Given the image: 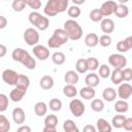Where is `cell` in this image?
<instances>
[{"mask_svg": "<svg viewBox=\"0 0 132 132\" xmlns=\"http://www.w3.org/2000/svg\"><path fill=\"white\" fill-rule=\"evenodd\" d=\"M102 97L107 102H112L117 98V91L113 88H105L102 92Z\"/></svg>", "mask_w": 132, "mask_h": 132, "instance_id": "cell-21", "label": "cell"}, {"mask_svg": "<svg viewBox=\"0 0 132 132\" xmlns=\"http://www.w3.org/2000/svg\"><path fill=\"white\" fill-rule=\"evenodd\" d=\"M110 68L109 66H107L106 64H102L100 67H99V77L101 78H107L110 76Z\"/></svg>", "mask_w": 132, "mask_h": 132, "instance_id": "cell-42", "label": "cell"}, {"mask_svg": "<svg viewBox=\"0 0 132 132\" xmlns=\"http://www.w3.org/2000/svg\"><path fill=\"white\" fill-rule=\"evenodd\" d=\"M123 73V80L130 81L132 80V69L131 68H124L122 70Z\"/></svg>", "mask_w": 132, "mask_h": 132, "instance_id": "cell-48", "label": "cell"}, {"mask_svg": "<svg viewBox=\"0 0 132 132\" xmlns=\"http://www.w3.org/2000/svg\"><path fill=\"white\" fill-rule=\"evenodd\" d=\"M91 108L96 112H101L104 109V102L101 99H93L91 102Z\"/></svg>", "mask_w": 132, "mask_h": 132, "instance_id": "cell-34", "label": "cell"}, {"mask_svg": "<svg viewBox=\"0 0 132 132\" xmlns=\"http://www.w3.org/2000/svg\"><path fill=\"white\" fill-rule=\"evenodd\" d=\"M86 64H87L88 70L90 71H95L96 69L99 68V61L97 60V58H94V57H90L86 59Z\"/></svg>", "mask_w": 132, "mask_h": 132, "instance_id": "cell-31", "label": "cell"}, {"mask_svg": "<svg viewBox=\"0 0 132 132\" xmlns=\"http://www.w3.org/2000/svg\"><path fill=\"white\" fill-rule=\"evenodd\" d=\"M58 122H59V120H58L57 116L48 114L44 119V127H54V128H56L57 125H58Z\"/></svg>", "mask_w": 132, "mask_h": 132, "instance_id": "cell-32", "label": "cell"}, {"mask_svg": "<svg viewBox=\"0 0 132 132\" xmlns=\"http://www.w3.org/2000/svg\"><path fill=\"white\" fill-rule=\"evenodd\" d=\"M68 9V0H48L43 8L45 15L55 16L60 12H64Z\"/></svg>", "mask_w": 132, "mask_h": 132, "instance_id": "cell-1", "label": "cell"}, {"mask_svg": "<svg viewBox=\"0 0 132 132\" xmlns=\"http://www.w3.org/2000/svg\"><path fill=\"white\" fill-rule=\"evenodd\" d=\"M113 13L119 19H124V18H126L129 14V8H128V6H126L124 4H118Z\"/></svg>", "mask_w": 132, "mask_h": 132, "instance_id": "cell-25", "label": "cell"}, {"mask_svg": "<svg viewBox=\"0 0 132 132\" xmlns=\"http://www.w3.org/2000/svg\"><path fill=\"white\" fill-rule=\"evenodd\" d=\"M98 40H99V37H98L97 34L89 33L85 37V44L89 47H95L98 44Z\"/></svg>", "mask_w": 132, "mask_h": 132, "instance_id": "cell-22", "label": "cell"}, {"mask_svg": "<svg viewBox=\"0 0 132 132\" xmlns=\"http://www.w3.org/2000/svg\"><path fill=\"white\" fill-rule=\"evenodd\" d=\"M117 5H118V3L116 1H112V0L103 2L99 8L102 16H109L110 14H112L114 12V9L117 8Z\"/></svg>", "mask_w": 132, "mask_h": 132, "instance_id": "cell-8", "label": "cell"}, {"mask_svg": "<svg viewBox=\"0 0 132 132\" xmlns=\"http://www.w3.org/2000/svg\"><path fill=\"white\" fill-rule=\"evenodd\" d=\"M63 29L67 33V36H68L69 40L75 41V40L80 39V37L82 36V28L74 20H67L64 23V28Z\"/></svg>", "mask_w": 132, "mask_h": 132, "instance_id": "cell-2", "label": "cell"}, {"mask_svg": "<svg viewBox=\"0 0 132 132\" xmlns=\"http://www.w3.org/2000/svg\"><path fill=\"white\" fill-rule=\"evenodd\" d=\"M89 18H90V20H91L92 22H95V23L101 22L102 19H103L102 14H101V12H100V10H99V8H94V9H92V10L90 11Z\"/></svg>", "mask_w": 132, "mask_h": 132, "instance_id": "cell-36", "label": "cell"}, {"mask_svg": "<svg viewBox=\"0 0 132 132\" xmlns=\"http://www.w3.org/2000/svg\"><path fill=\"white\" fill-rule=\"evenodd\" d=\"M16 132H31V127L28 126V125H22L16 130Z\"/></svg>", "mask_w": 132, "mask_h": 132, "instance_id": "cell-51", "label": "cell"}, {"mask_svg": "<svg viewBox=\"0 0 132 132\" xmlns=\"http://www.w3.org/2000/svg\"><path fill=\"white\" fill-rule=\"evenodd\" d=\"M76 127H77L76 124L72 120H70V119L64 121V123H63V130H64V132H68V131H70V130H72V129H74Z\"/></svg>", "mask_w": 132, "mask_h": 132, "instance_id": "cell-47", "label": "cell"}, {"mask_svg": "<svg viewBox=\"0 0 132 132\" xmlns=\"http://www.w3.org/2000/svg\"><path fill=\"white\" fill-rule=\"evenodd\" d=\"M33 54L40 61H45L47 58H50V50L42 44H37L33 46Z\"/></svg>", "mask_w": 132, "mask_h": 132, "instance_id": "cell-9", "label": "cell"}, {"mask_svg": "<svg viewBox=\"0 0 132 132\" xmlns=\"http://www.w3.org/2000/svg\"><path fill=\"white\" fill-rule=\"evenodd\" d=\"M9 130H10V123L8 119L5 116L0 114V132H9Z\"/></svg>", "mask_w": 132, "mask_h": 132, "instance_id": "cell-33", "label": "cell"}, {"mask_svg": "<svg viewBox=\"0 0 132 132\" xmlns=\"http://www.w3.org/2000/svg\"><path fill=\"white\" fill-rule=\"evenodd\" d=\"M8 103H9V99L8 97L3 94V93H0V112L2 111H5L8 107Z\"/></svg>", "mask_w": 132, "mask_h": 132, "instance_id": "cell-44", "label": "cell"}, {"mask_svg": "<svg viewBox=\"0 0 132 132\" xmlns=\"http://www.w3.org/2000/svg\"><path fill=\"white\" fill-rule=\"evenodd\" d=\"M79 95L82 99H86V100H91L95 97L96 95V92L94 90V88H90V87H84L80 89L79 91Z\"/></svg>", "mask_w": 132, "mask_h": 132, "instance_id": "cell-20", "label": "cell"}, {"mask_svg": "<svg viewBox=\"0 0 132 132\" xmlns=\"http://www.w3.org/2000/svg\"><path fill=\"white\" fill-rule=\"evenodd\" d=\"M39 86L43 90H51L54 87V78L51 75H44L40 78Z\"/></svg>", "mask_w": 132, "mask_h": 132, "instance_id": "cell-19", "label": "cell"}, {"mask_svg": "<svg viewBox=\"0 0 132 132\" xmlns=\"http://www.w3.org/2000/svg\"><path fill=\"white\" fill-rule=\"evenodd\" d=\"M108 63L114 69H124L127 65V59L122 54H111L108 57Z\"/></svg>", "mask_w": 132, "mask_h": 132, "instance_id": "cell-5", "label": "cell"}, {"mask_svg": "<svg viewBox=\"0 0 132 132\" xmlns=\"http://www.w3.org/2000/svg\"><path fill=\"white\" fill-rule=\"evenodd\" d=\"M28 55H29V53H28L26 50L21 48V47H16V48H14V50L12 51V53H11V58H12L13 61L22 63Z\"/></svg>", "mask_w": 132, "mask_h": 132, "instance_id": "cell-14", "label": "cell"}, {"mask_svg": "<svg viewBox=\"0 0 132 132\" xmlns=\"http://www.w3.org/2000/svg\"><path fill=\"white\" fill-rule=\"evenodd\" d=\"M48 106H50L51 110L59 111L62 108V101L60 99H58V98H53V99H51V101L48 103Z\"/></svg>", "mask_w": 132, "mask_h": 132, "instance_id": "cell-38", "label": "cell"}, {"mask_svg": "<svg viewBox=\"0 0 132 132\" xmlns=\"http://www.w3.org/2000/svg\"><path fill=\"white\" fill-rule=\"evenodd\" d=\"M132 47V36L127 37L124 40H121L117 43V50L119 53H127Z\"/></svg>", "mask_w": 132, "mask_h": 132, "instance_id": "cell-15", "label": "cell"}, {"mask_svg": "<svg viewBox=\"0 0 132 132\" xmlns=\"http://www.w3.org/2000/svg\"><path fill=\"white\" fill-rule=\"evenodd\" d=\"M7 26V19L3 15H0V29H4Z\"/></svg>", "mask_w": 132, "mask_h": 132, "instance_id": "cell-52", "label": "cell"}, {"mask_svg": "<svg viewBox=\"0 0 132 132\" xmlns=\"http://www.w3.org/2000/svg\"><path fill=\"white\" fill-rule=\"evenodd\" d=\"M65 60H66V57L62 52H55L52 55V61L54 62V64H56L58 66L64 64Z\"/></svg>", "mask_w": 132, "mask_h": 132, "instance_id": "cell-30", "label": "cell"}, {"mask_svg": "<svg viewBox=\"0 0 132 132\" xmlns=\"http://www.w3.org/2000/svg\"><path fill=\"white\" fill-rule=\"evenodd\" d=\"M72 2H73V4L74 5H79V4H84L85 3V0H72Z\"/></svg>", "mask_w": 132, "mask_h": 132, "instance_id": "cell-55", "label": "cell"}, {"mask_svg": "<svg viewBox=\"0 0 132 132\" xmlns=\"http://www.w3.org/2000/svg\"><path fill=\"white\" fill-rule=\"evenodd\" d=\"M12 120L15 124H24L25 120H26V114H25V111L23 110V108L21 107H15L13 110H12Z\"/></svg>", "mask_w": 132, "mask_h": 132, "instance_id": "cell-13", "label": "cell"}, {"mask_svg": "<svg viewBox=\"0 0 132 132\" xmlns=\"http://www.w3.org/2000/svg\"><path fill=\"white\" fill-rule=\"evenodd\" d=\"M42 132H58V131H57V129L54 128V127H44Z\"/></svg>", "mask_w": 132, "mask_h": 132, "instance_id": "cell-54", "label": "cell"}, {"mask_svg": "<svg viewBox=\"0 0 132 132\" xmlns=\"http://www.w3.org/2000/svg\"><path fill=\"white\" fill-rule=\"evenodd\" d=\"M22 64L28 69H34L36 67V61L32 56H30V54L25 58V60L22 62Z\"/></svg>", "mask_w": 132, "mask_h": 132, "instance_id": "cell-40", "label": "cell"}, {"mask_svg": "<svg viewBox=\"0 0 132 132\" xmlns=\"http://www.w3.org/2000/svg\"><path fill=\"white\" fill-rule=\"evenodd\" d=\"M132 94V86L128 82H123L120 84L118 92H117V96L120 97L121 100H126L128 99Z\"/></svg>", "mask_w": 132, "mask_h": 132, "instance_id": "cell-10", "label": "cell"}, {"mask_svg": "<svg viewBox=\"0 0 132 132\" xmlns=\"http://www.w3.org/2000/svg\"><path fill=\"white\" fill-rule=\"evenodd\" d=\"M18 77H19V73L12 69H5L2 72V79L8 86H14L15 87L16 81H18Z\"/></svg>", "mask_w": 132, "mask_h": 132, "instance_id": "cell-7", "label": "cell"}, {"mask_svg": "<svg viewBox=\"0 0 132 132\" xmlns=\"http://www.w3.org/2000/svg\"><path fill=\"white\" fill-rule=\"evenodd\" d=\"M98 43L103 46V47H107L111 44V37L109 35H106V34H103L102 36L99 37V40H98Z\"/></svg>", "mask_w": 132, "mask_h": 132, "instance_id": "cell-45", "label": "cell"}, {"mask_svg": "<svg viewBox=\"0 0 132 132\" xmlns=\"http://www.w3.org/2000/svg\"><path fill=\"white\" fill-rule=\"evenodd\" d=\"M85 82L87 85V87H90V88H95L99 85L100 82V78L98 76V74L94 73V72H91L90 74H88L85 78Z\"/></svg>", "mask_w": 132, "mask_h": 132, "instance_id": "cell-18", "label": "cell"}, {"mask_svg": "<svg viewBox=\"0 0 132 132\" xmlns=\"http://www.w3.org/2000/svg\"><path fill=\"white\" fill-rule=\"evenodd\" d=\"M26 92L27 90H24V89H21V88H18L15 87L14 89H12L9 93V99L13 102H20L24 96L26 95Z\"/></svg>", "mask_w": 132, "mask_h": 132, "instance_id": "cell-12", "label": "cell"}, {"mask_svg": "<svg viewBox=\"0 0 132 132\" xmlns=\"http://www.w3.org/2000/svg\"><path fill=\"white\" fill-rule=\"evenodd\" d=\"M30 86V79L27 75L25 74H19V77H18V81H16V85L15 87L18 88H21V89H24V90H27Z\"/></svg>", "mask_w": 132, "mask_h": 132, "instance_id": "cell-26", "label": "cell"}, {"mask_svg": "<svg viewBox=\"0 0 132 132\" xmlns=\"http://www.w3.org/2000/svg\"><path fill=\"white\" fill-rule=\"evenodd\" d=\"M34 112L38 117H43L47 112V105L43 101H39L34 105Z\"/></svg>", "mask_w": 132, "mask_h": 132, "instance_id": "cell-23", "label": "cell"}, {"mask_svg": "<svg viewBox=\"0 0 132 132\" xmlns=\"http://www.w3.org/2000/svg\"><path fill=\"white\" fill-rule=\"evenodd\" d=\"M123 69H113L110 72V80L113 85H120L123 81V73H122Z\"/></svg>", "mask_w": 132, "mask_h": 132, "instance_id": "cell-24", "label": "cell"}, {"mask_svg": "<svg viewBox=\"0 0 132 132\" xmlns=\"http://www.w3.org/2000/svg\"><path fill=\"white\" fill-rule=\"evenodd\" d=\"M67 13H68V15L71 18V20L76 19V18H78V16L80 15V8H79L78 6H76V5H72V6L68 7Z\"/></svg>", "mask_w": 132, "mask_h": 132, "instance_id": "cell-41", "label": "cell"}, {"mask_svg": "<svg viewBox=\"0 0 132 132\" xmlns=\"http://www.w3.org/2000/svg\"><path fill=\"white\" fill-rule=\"evenodd\" d=\"M100 28H101L103 33L108 35L109 33H112L114 30V22L109 18L102 19V21L100 23Z\"/></svg>", "mask_w": 132, "mask_h": 132, "instance_id": "cell-11", "label": "cell"}, {"mask_svg": "<svg viewBox=\"0 0 132 132\" xmlns=\"http://www.w3.org/2000/svg\"><path fill=\"white\" fill-rule=\"evenodd\" d=\"M68 132H80V131H79V129L76 127V128H74V129H72V130H70V131H68Z\"/></svg>", "mask_w": 132, "mask_h": 132, "instance_id": "cell-56", "label": "cell"}, {"mask_svg": "<svg viewBox=\"0 0 132 132\" xmlns=\"http://www.w3.org/2000/svg\"><path fill=\"white\" fill-rule=\"evenodd\" d=\"M68 36L67 33L65 32L64 29H56L53 33V35L48 38L47 40V45L51 48H59L63 44L67 43L68 41Z\"/></svg>", "mask_w": 132, "mask_h": 132, "instance_id": "cell-3", "label": "cell"}, {"mask_svg": "<svg viewBox=\"0 0 132 132\" xmlns=\"http://www.w3.org/2000/svg\"><path fill=\"white\" fill-rule=\"evenodd\" d=\"M96 130L98 132H111L112 127L105 119H98L96 123Z\"/></svg>", "mask_w": 132, "mask_h": 132, "instance_id": "cell-17", "label": "cell"}, {"mask_svg": "<svg viewBox=\"0 0 132 132\" xmlns=\"http://www.w3.org/2000/svg\"><path fill=\"white\" fill-rule=\"evenodd\" d=\"M69 109L74 117L79 118L85 113L86 107H85V104L79 99H72L69 103Z\"/></svg>", "mask_w": 132, "mask_h": 132, "instance_id": "cell-6", "label": "cell"}, {"mask_svg": "<svg viewBox=\"0 0 132 132\" xmlns=\"http://www.w3.org/2000/svg\"><path fill=\"white\" fill-rule=\"evenodd\" d=\"M42 18V14L39 13L38 11H32L29 13V16H28V20L30 22L31 25L33 26H36L38 24V22L40 21V19Z\"/></svg>", "mask_w": 132, "mask_h": 132, "instance_id": "cell-37", "label": "cell"}, {"mask_svg": "<svg viewBox=\"0 0 132 132\" xmlns=\"http://www.w3.org/2000/svg\"><path fill=\"white\" fill-rule=\"evenodd\" d=\"M48 26H50V21H48L47 16L42 15V18L40 19V21L38 22V24H37L35 27H36L38 30L44 31V30H46V29L48 28Z\"/></svg>", "mask_w": 132, "mask_h": 132, "instance_id": "cell-43", "label": "cell"}, {"mask_svg": "<svg viewBox=\"0 0 132 132\" xmlns=\"http://www.w3.org/2000/svg\"><path fill=\"white\" fill-rule=\"evenodd\" d=\"M126 120V117L122 113H118L117 116H114L111 120V127H114L117 129H120V128H123V124H124V121Z\"/></svg>", "mask_w": 132, "mask_h": 132, "instance_id": "cell-28", "label": "cell"}, {"mask_svg": "<svg viewBox=\"0 0 132 132\" xmlns=\"http://www.w3.org/2000/svg\"><path fill=\"white\" fill-rule=\"evenodd\" d=\"M24 40L30 46H35L39 42V33L34 28H28L24 32Z\"/></svg>", "mask_w": 132, "mask_h": 132, "instance_id": "cell-4", "label": "cell"}, {"mask_svg": "<svg viewBox=\"0 0 132 132\" xmlns=\"http://www.w3.org/2000/svg\"><path fill=\"white\" fill-rule=\"evenodd\" d=\"M64 80L67 85H72V86H75L78 80H79V76L77 74L76 71L74 70H68L65 75H64Z\"/></svg>", "mask_w": 132, "mask_h": 132, "instance_id": "cell-16", "label": "cell"}, {"mask_svg": "<svg viewBox=\"0 0 132 132\" xmlns=\"http://www.w3.org/2000/svg\"><path fill=\"white\" fill-rule=\"evenodd\" d=\"M82 132H97L96 127L93 125H86L82 128Z\"/></svg>", "mask_w": 132, "mask_h": 132, "instance_id": "cell-50", "label": "cell"}, {"mask_svg": "<svg viewBox=\"0 0 132 132\" xmlns=\"http://www.w3.org/2000/svg\"><path fill=\"white\" fill-rule=\"evenodd\" d=\"M75 69H76V72H78V73H86L88 71L86 59H84V58L78 59L75 63Z\"/></svg>", "mask_w": 132, "mask_h": 132, "instance_id": "cell-35", "label": "cell"}, {"mask_svg": "<svg viewBox=\"0 0 132 132\" xmlns=\"http://www.w3.org/2000/svg\"><path fill=\"white\" fill-rule=\"evenodd\" d=\"M63 94L68 98H74L77 95V89L75 88V86L66 85L63 88Z\"/></svg>", "mask_w": 132, "mask_h": 132, "instance_id": "cell-29", "label": "cell"}, {"mask_svg": "<svg viewBox=\"0 0 132 132\" xmlns=\"http://www.w3.org/2000/svg\"><path fill=\"white\" fill-rule=\"evenodd\" d=\"M26 5H28L30 8L34 9L35 11L41 7V1L40 0H25Z\"/></svg>", "mask_w": 132, "mask_h": 132, "instance_id": "cell-46", "label": "cell"}, {"mask_svg": "<svg viewBox=\"0 0 132 132\" xmlns=\"http://www.w3.org/2000/svg\"><path fill=\"white\" fill-rule=\"evenodd\" d=\"M129 109V103L126 100H118L114 104V110L118 113H125Z\"/></svg>", "mask_w": 132, "mask_h": 132, "instance_id": "cell-27", "label": "cell"}, {"mask_svg": "<svg viewBox=\"0 0 132 132\" xmlns=\"http://www.w3.org/2000/svg\"><path fill=\"white\" fill-rule=\"evenodd\" d=\"M7 53V48L4 44H0V58H3Z\"/></svg>", "mask_w": 132, "mask_h": 132, "instance_id": "cell-53", "label": "cell"}, {"mask_svg": "<svg viewBox=\"0 0 132 132\" xmlns=\"http://www.w3.org/2000/svg\"><path fill=\"white\" fill-rule=\"evenodd\" d=\"M26 6H27V5H26L25 0H14V1L11 3V7H12V9H13L14 11H16V12H21V11H23V10L25 9Z\"/></svg>", "mask_w": 132, "mask_h": 132, "instance_id": "cell-39", "label": "cell"}, {"mask_svg": "<svg viewBox=\"0 0 132 132\" xmlns=\"http://www.w3.org/2000/svg\"><path fill=\"white\" fill-rule=\"evenodd\" d=\"M123 128L128 132L132 131V118H126L123 124Z\"/></svg>", "mask_w": 132, "mask_h": 132, "instance_id": "cell-49", "label": "cell"}]
</instances>
